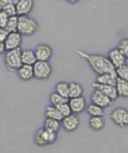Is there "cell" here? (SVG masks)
<instances>
[{
	"label": "cell",
	"instance_id": "1",
	"mask_svg": "<svg viewBox=\"0 0 128 153\" xmlns=\"http://www.w3.org/2000/svg\"><path fill=\"white\" fill-rule=\"evenodd\" d=\"M79 57L84 59L90 69L97 75L110 73L116 75L115 68L109 60L107 56L101 54H90L82 50L76 51Z\"/></svg>",
	"mask_w": 128,
	"mask_h": 153
},
{
	"label": "cell",
	"instance_id": "2",
	"mask_svg": "<svg viewBox=\"0 0 128 153\" xmlns=\"http://www.w3.org/2000/svg\"><path fill=\"white\" fill-rule=\"evenodd\" d=\"M39 29V23L33 17L29 15L18 16L17 31L23 37H30L35 34Z\"/></svg>",
	"mask_w": 128,
	"mask_h": 153
},
{
	"label": "cell",
	"instance_id": "3",
	"mask_svg": "<svg viewBox=\"0 0 128 153\" xmlns=\"http://www.w3.org/2000/svg\"><path fill=\"white\" fill-rule=\"evenodd\" d=\"M33 143L38 147H46L54 144L58 140V132L39 128L35 131L33 136Z\"/></svg>",
	"mask_w": 128,
	"mask_h": 153
},
{
	"label": "cell",
	"instance_id": "4",
	"mask_svg": "<svg viewBox=\"0 0 128 153\" xmlns=\"http://www.w3.org/2000/svg\"><path fill=\"white\" fill-rule=\"evenodd\" d=\"M21 48L7 50L4 54V64L5 68L11 73L16 72L21 65Z\"/></svg>",
	"mask_w": 128,
	"mask_h": 153
},
{
	"label": "cell",
	"instance_id": "5",
	"mask_svg": "<svg viewBox=\"0 0 128 153\" xmlns=\"http://www.w3.org/2000/svg\"><path fill=\"white\" fill-rule=\"evenodd\" d=\"M34 78L40 81L48 79L52 74V67L49 61H37L33 65Z\"/></svg>",
	"mask_w": 128,
	"mask_h": 153
},
{
	"label": "cell",
	"instance_id": "6",
	"mask_svg": "<svg viewBox=\"0 0 128 153\" xmlns=\"http://www.w3.org/2000/svg\"><path fill=\"white\" fill-rule=\"evenodd\" d=\"M109 118L115 125L120 127L128 126V110L119 107L113 109L109 115Z\"/></svg>",
	"mask_w": 128,
	"mask_h": 153
},
{
	"label": "cell",
	"instance_id": "7",
	"mask_svg": "<svg viewBox=\"0 0 128 153\" xmlns=\"http://www.w3.org/2000/svg\"><path fill=\"white\" fill-rule=\"evenodd\" d=\"M61 122V127L66 132H73L79 127L80 120L77 115L72 114L63 117Z\"/></svg>",
	"mask_w": 128,
	"mask_h": 153
},
{
	"label": "cell",
	"instance_id": "8",
	"mask_svg": "<svg viewBox=\"0 0 128 153\" xmlns=\"http://www.w3.org/2000/svg\"><path fill=\"white\" fill-rule=\"evenodd\" d=\"M23 36L18 32H9L4 41L6 50H13L21 48Z\"/></svg>",
	"mask_w": 128,
	"mask_h": 153
},
{
	"label": "cell",
	"instance_id": "9",
	"mask_svg": "<svg viewBox=\"0 0 128 153\" xmlns=\"http://www.w3.org/2000/svg\"><path fill=\"white\" fill-rule=\"evenodd\" d=\"M90 99L91 103L96 104L104 108L109 107L113 102L108 97L96 88H93Z\"/></svg>",
	"mask_w": 128,
	"mask_h": 153
},
{
	"label": "cell",
	"instance_id": "10",
	"mask_svg": "<svg viewBox=\"0 0 128 153\" xmlns=\"http://www.w3.org/2000/svg\"><path fill=\"white\" fill-rule=\"evenodd\" d=\"M37 61H49L53 56L54 51L51 47L46 44H40L34 49Z\"/></svg>",
	"mask_w": 128,
	"mask_h": 153
},
{
	"label": "cell",
	"instance_id": "11",
	"mask_svg": "<svg viewBox=\"0 0 128 153\" xmlns=\"http://www.w3.org/2000/svg\"><path fill=\"white\" fill-rule=\"evenodd\" d=\"M107 57L115 69L126 63V57L117 48L110 49L107 53Z\"/></svg>",
	"mask_w": 128,
	"mask_h": 153
},
{
	"label": "cell",
	"instance_id": "12",
	"mask_svg": "<svg viewBox=\"0 0 128 153\" xmlns=\"http://www.w3.org/2000/svg\"><path fill=\"white\" fill-rule=\"evenodd\" d=\"M68 103L71 108L72 113L77 115L84 112L87 105L86 100L83 96L69 98Z\"/></svg>",
	"mask_w": 128,
	"mask_h": 153
},
{
	"label": "cell",
	"instance_id": "13",
	"mask_svg": "<svg viewBox=\"0 0 128 153\" xmlns=\"http://www.w3.org/2000/svg\"><path fill=\"white\" fill-rule=\"evenodd\" d=\"M92 87L101 91L104 95L108 97L113 102L116 101L119 98L115 86L98 84L94 82V83H92Z\"/></svg>",
	"mask_w": 128,
	"mask_h": 153
},
{
	"label": "cell",
	"instance_id": "14",
	"mask_svg": "<svg viewBox=\"0 0 128 153\" xmlns=\"http://www.w3.org/2000/svg\"><path fill=\"white\" fill-rule=\"evenodd\" d=\"M15 4L17 15H29L34 8L35 0H20Z\"/></svg>",
	"mask_w": 128,
	"mask_h": 153
},
{
	"label": "cell",
	"instance_id": "15",
	"mask_svg": "<svg viewBox=\"0 0 128 153\" xmlns=\"http://www.w3.org/2000/svg\"><path fill=\"white\" fill-rule=\"evenodd\" d=\"M17 77L22 81H30L34 78L33 68L32 65L23 64L16 71Z\"/></svg>",
	"mask_w": 128,
	"mask_h": 153
},
{
	"label": "cell",
	"instance_id": "16",
	"mask_svg": "<svg viewBox=\"0 0 128 153\" xmlns=\"http://www.w3.org/2000/svg\"><path fill=\"white\" fill-rule=\"evenodd\" d=\"M88 125L92 131L95 132L101 131L106 127V121L104 117H90Z\"/></svg>",
	"mask_w": 128,
	"mask_h": 153
},
{
	"label": "cell",
	"instance_id": "17",
	"mask_svg": "<svg viewBox=\"0 0 128 153\" xmlns=\"http://www.w3.org/2000/svg\"><path fill=\"white\" fill-rule=\"evenodd\" d=\"M21 58L22 64H23L33 66L37 61L35 52L32 49H25L21 50Z\"/></svg>",
	"mask_w": 128,
	"mask_h": 153
},
{
	"label": "cell",
	"instance_id": "18",
	"mask_svg": "<svg viewBox=\"0 0 128 153\" xmlns=\"http://www.w3.org/2000/svg\"><path fill=\"white\" fill-rule=\"evenodd\" d=\"M117 76L110 73H104L99 74L96 76L95 83L101 85H109L115 86L117 81Z\"/></svg>",
	"mask_w": 128,
	"mask_h": 153
},
{
	"label": "cell",
	"instance_id": "19",
	"mask_svg": "<svg viewBox=\"0 0 128 153\" xmlns=\"http://www.w3.org/2000/svg\"><path fill=\"white\" fill-rule=\"evenodd\" d=\"M44 115L46 118L56 119L59 121H61L63 118V117L60 114L57 107H55V106L51 104L47 105L45 107L44 111Z\"/></svg>",
	"mask_w": 128,
	"mask_h": 153
},
{
	"label": "cell",
	"instance_id": "20",
	"mask_svg": "<svg viewBox=\"0 0 128 153\" xmlns=\"http://www.w3.org/2000/svg\"><path fill=\"white\" fill-rule=\"evenodd\" d=\"M85 112L90 117H104L106 114L104 108L96 104L90 103L87 105Z\"/></svg>",
	"mask_w": 128,
	"mask_h": 153
},
{
	"label": "cell",
	"instance_id": "21",
	"mask_svg": "<svg viewBox=\"0 0 128 153\" xmlns=\"http://www.w3.org/2000/svg\"><path fill=\"white\" fill-rule=\"evenodd\" d=\"M83 94L84 88L80 83L75 81L69 83V98L83 96Z\"/></svg>",
	"mask_w": 128,
	"mask_h": 153
},
{
	"label": "cell",
	"instance_id": "22",
	"mask_svg": "<svg viewBox=\"0 0 128 153\" xmlns=\"http://www.w3.org/2000/svg\"><path fill=\"white\" fill-rule=\"evenodd\" d=\"M43 128L50 131L59 132L61 128V122L53 119L45 117L43 122Z\"/></svg>",
	"mask_w": 128,
	"mask_h": 153
},
{
	"label": "cell",
	"instance_id": "23",
	"mask_svg": "<svg viewBox=\"0 0 128 153\" xmlns=\"http://www.w3.org/2000/svg\"><path fill=\"white\" fill-rule=\"evenodd\" d=\"M115 88L117 90L119 97L128 98V81L117 78L115 83Z\"/></svg>",
	"mask_w": 128,
	"mask_h": 153
},
{
	"label": "cell",
	"instance_id": "24",
	"mask_svg": "<svg viewBox=\"0 0 128 153\" xmlns=\"http://www.w3.org/2000/svg\"><path fill=\"white\" fill-rule=\"evenodd\" d=\"M54 91L62 97L69 99V83L63 81H58L55 85Z\"/></svg>",
	"mask_w": 128,
	"mask_h": 153
},
{
	"label": "cell",
	"instance_id": "25",
	"mask_svg": "<svg viewBox=\"0 0 128 153\" xmlns=\"http://www.w3.org/2000/svg\"><path fill=\"white\" fill-rule=\"evenodd\" d=\"M49 101L51 105L55 106V107H58L61 104L68 102V98L63 97L59 94L54 91L49 96Z\"/></svg>",
	"mask_w": 128,
	"mask_h": 153
},
{
	"label": "cell",
	"instance_id": "26",
	"mask_svg": "<svg viewBox=\"0 0 128 153\" xmlns=\"http://www.w3.org/2000/svg\"><path fill=\"white\" fill-rule=\"evenodd\" d=\"M18 25V16L15 15L13 16H10L7 22V25L5 28L8 32H12L17 31Z\"/></svg>",
	"mask_w": 128,
	"mask_h": 153
},
{
	"label": "cell",
	"instance_id": "27",
	"mask_svg": "<svg viewBox=\"0 0 128 153\" xmlns=\"http://www.w3.org/2000/svg\"><path fill=\"white\" fill-rule=\"evenodd\" d=\"M115 73L118 78L128 81V64L125 63L123 65L116 68Z\"/></svg>",
	"mask_w": 128,
	"mask_h": 153
},
{
	"label": "cell",
	"instance_id": "28",
	"mask_svg": "<svg viewBox=\"0 0 128 153\" xmlns=\"http://www.w3.org/2000/svg\"><path fill=\"white\" fill-rule=\"evenodd\" d=\"M117 48L123 53V54L128 59V38H124L120 40Z\"/></svg>",
	"mask_w": 128,
	"mask_h": 153
},
{
	"label": "cell",
	"instance_id": "29",
	"mask_svg": "<svg viewBox=\"0 0 128 153\" xmlns=\"http://www.w3.org/2000/svg\"><path fill=\"white\" fill-rule=\"evenodd\" d=\"M57 108L59 110L60 114H62V115L63 117H65L66 116H68V115L72 114L71 108V107H70V105L68 102L61 104L60 105L58 106Z\"/></svg>",
	"mask_w": 128,
	"mask_h": 153
},
{
	"label": "cell",
	"instance_id": "30",
	"mask_svg": "<svg viewBox=\"0 0 128 153\" xmlns=\"http://www.w3.org/2000/svg\"><path fill=\"white\" fill-rule=\"evenodd\" d=\"M3 11H4V12L9 16V17L17 15L16 4L13 3H11L8 6H7V7L3 10Z\"/></svg>",
	"mask_w": 128,
	"mask_h": 153
},
{
	"label": "cell",
	"instance_id": "31",
	"mask_svg": "<svg viewBox=\"0 0 128 153\" xmlns=\"http://www.w3.org/2000/svg\"><path fill=\"white\" fill-rule=\"evenodd\" d=\"M9 16L4 12V11L0 10V27L5 28Z\"/></svg>",
	"mask_w": 128,
	"mask_h": 153
},
{
	"label": "cell",
	"instance_id": "32",
	"mask_svg": "<svg viewBox=\"0 0 128 153\" xmlns=\"http://www.w3.org/2000/svg\"><path fill=\"white\" fill-rule=\"evenodd\" d=\"M9 32L5 28L0 27V42H4V40L7 38Z\"/></svg>",
	"mask_w": 128,
	"mask_h": 153
},
{
	"label": "cell",
	"instance_id": "33",
	"mask_svg": "<svg viewBox=\"0 0 128 153\" xmlns=\"http://www.w3.org/2000/svg\"><path fill=\"white\" fill-rule=\"evenodd\" d=\"M12 3L11 0H0V10H3L7 6Z\"/></svg>",
	"mask_w": 128,
	"mask_h": 153
},
{
	"label": "cell",
	"instance_id": "34",
	"mask_svg": "<svg viewBox=\"0 0 128 153\" xmlns=\"http://www.w3.org/2000/svg\"><path fill=\"white\" fill-rule=\"evenodd\" d=\"M6 51H7V50H6L4 42H0V56H2V55H4Z\"/></svg>",
	"mask_w": 128,
	"mask_h": 153
},
{
	"label": "cell",
	"instance_id": "35",
	"mask_svg": "<svg viewBox=\"0 0 128 153\" xmlns=\"http://www.w3.org/2000/svg\"><path fill=\"white\" fill-rule=\"evenodd\" d=\"M80 1V0H65V1L70 4H75L79 3Z\"/></svg>",
	"mask_w": 128,
	"mask_h": 153
},
{
	"label": "cell",
	"instance_id": "36",
	"mask_svg": "<svg viewBox=\"0 0 128 153\" xmlns=\"http://www.w3.org/2000/svg\"><path fill=\"white\" fill-rule=\"evenodd\" d=\"M11 1H12V2H13V3L16 4L18 1H20V0H11Z\"/></svg>",
	"mask_w": 128,
	"mask_h": 153
},
{
	"label": "cell",
	"instance_id": "37",
	"mask_svg": "<svg viewBox=\"0 0 128 153\" xmlns=\"http://www.w3.org/2000/svg\"><path fill=\"white\" fill-rule=\"evenodd\" d=\"M118 1H121V0H118Z\"/></svg>",
	"mask_w": 128,
	"mask_h": 153
},
{
	"label": "cell",
	"instance_id": "38",
	"mask_svg": "<svg viewBox=\"0 0 128 153\" xmlns=\"http://www.w3.org/2000/svg\"></svg>",
	"mask_w": 128,
	"mask_h": 153
}]
</instances>
